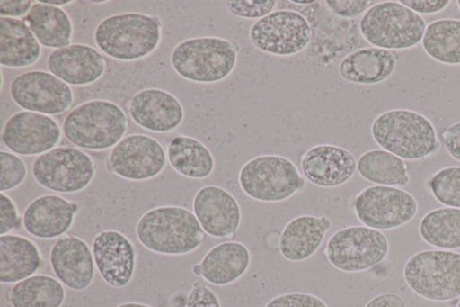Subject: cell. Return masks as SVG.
Segmentation results:
<instances>
[{
  "instance_id": "cell-6",
  "label": "cell",
  "mask_w": 460,
  "mask_h": 307,
  "mask_svg": "<svg viewBox=\"0 0 460 307\" xmlns=\"http://www.w3.org/2000/svg\"><path fill=\"white\" fill-rule=\"evenodd\" d=\"M426 27L421 15L397 1L370 6L359 23L361 34L368 43L393 51L421 42Z\"/></svg>"
},
{
  "instance_id": "cell-26",
  "label": "cell",
  "mask_w": 460,
  "mask_h": 307,
  "mask_svg": "<svg viewBox=\"0 0 460 307\" xmlns=\"http://www.w3.org/2000/svg\"><path fill=\"white\" fill-rule=\"evenodd\" d=\"M43 259L38 245L18 234L0 236V283L16 284L40 268Z\"/></svg>"
},
{
  "instance_id": "cell-42",
  "label": "cell",
  "mask_w": 460,
  "mask_h": 307,
  "mask_svg": "<svg viewBox=\"0 0 460 307\" xmlns=\"http://www.w3.org/2000/svg\"><path fill=\"white\" fill-rule=\"evenodd\" d=\"M399 2L418 14L440 12L450 3L448 0H401Z\"/></svg>"
},
{
  "instance_id": "cell-25",
  "label": "cell",
  "mask_w": 460,
  "mask_h": 307,
  "mask_svg": "<svg viewBox=\"0 0 460 307\" xmlns=\"http://www.w3.org/2000/svg\"><path fill=\"white\" fill-rule=\"evenodd\" d=\"M331 225L324 216L300 215L292 219L282 230L280 254L293 262L309 258L319 248Z\"/></svg>"
},
{
  "instance_id": "cell-15",
  "label": "cell",
  "mask_w": 460,
  "mask_h": 307,
  "mask_svg": "<svg viewBox=\"0 0 460 307\" xmlns=\"http://www.w3.org/2000/svg\"><path fill=\"white\" fill-rule=\"evenodd\" d=\"M62 129L50 116L21 111L13 114L2 131L4 146L13 153L40 156L56 148L62 138Z\"/></svg>"
},
{
  "instance_id": "cell-39",
  "label": "cell",
  "mask_w": 460,
  "mask_h": 307,
  "mask_svg": "<svg viewBox=\"0 0 460 307\" xmlns=\"http://www.w3.org/2000/svg\"><path fill=\"white\" fill-rule=\"evenodd\" d=\"M185 307H222L217 294L207 285L195 282L190 291Z\"/></svg>"
},
{
  "instance_id": "cell-30",
  "label": "cell",
  "mask_w": 460,
  "mask_h": 307,
  "mask_svg": "<svg viewBox=\"0 0 460 307\" xmlns=\"http://www.w3.org/2000/svg\"><path fill=\"white\" fill-rule=\"evenodd\" d=\"M6 299L12 307H61L66 291L56 277L39 274L13 284Z\"/></svg>"
},
{
  "instance_id": "cell-38",
  "label": "cell",
  "mask_w": 460,
  "mask_h": 307,
  "mask_svg": "<svg viewBox=\"0 0 460 307\" xmlns=\"http://www.w3.org/2000/svg\"><path fill=\"white\" fill-rule=\"evenodd\" d=\"M22 223V217L13 199L4 193L0 194V236L9 234Z\"/></svg>"
},
{
  "instance_id": "cell-49",
  "label": "cell",
  "mask_w": 460,
  "mask_h": 307,
  "mask_svg": "<svg viewBox=\"0 0 460 307\" xmlns=\"http://www.w3.org/2000/svg\"><path fill=\"white\" fill-rule=\"evenodd\" d=\"M456 307H460V300L459 302H457L456 306Z\"/></svg>"
},
{
  "instance_id": "cell-5",
  "label": "cell",
  "mask_w": 460,
  "mask_h": 307,
  "mask_svg": "<svg viewBox=\"0 0 460 307\" xmlns=\"http://www.w3.org/2000/svg\"><path fill=\"white\" fill-rule=\"evenodd\" d=\"M171 65L182 78L214 84L226 78L237 62V49L229 40L195 37L178 43L172 50Z\"/></svg>"
},
{
  "instance_id": "cell-40",
  "label": "cell",
  "mask_w": 460,
  "mask_h": 307,
  "mask_svg": "<svg viewBox=\"0 0 460 307\" xmlns=\"http://www.w3.org/2000/svg\"><path fill=\"white\" fill-rule=\"evenodd\" d=\"M368 0H327L328 8L341 17H355L367 10Z\"/></svg>"
},
{
  "instance_id": "cell-16",
  "label": "cell",
  "mask_w": 460,
  "mask_h": 307,
  "mask_svg": "<svg viewBox=\"0 0 460 307\" xmlns=\"http://www.w3.org/2000/svg\"><path fill=\"white\" fill-rule=\"evenodd\" d=\"M96 270L110 286L122 288L132 280L137 264L133 242L121 231L103 230L92 242Z\"/></svg>"
},
{
  "instance_id": "cell-44",
  "label": "cell",
  "mask_w": 460,
  "mask_h": 307,
  "mask_svg": "<svg viewBox=\"0 0 460 307\" xmlns=\"http://www.w3.org/2000/svg\"><path fill=\"white\" fill-rule=\"evenodd\" d=\"M365 307H406L403 299L394 293L378 294L369 300Z\"/></svg>"
},
{
  "instance_id": "cell-28",
  "label": "cell",
  "mask_w": 460,
  "mask_h": 307,
  "mask_svg": "<svg viewBox=\"0 0 460 307\" xmlns=\"http://www.w3.org/2000/svg\"><path fill=\"white\" fill-rule=\"evenodd\" d=\"M23 21L45 48L58 50L71 44L73 23L60 7L35 1Z\"/></svg>"
},
{
  "instance_id": "cell-43",
  "label": "cell",
  "mask_w": 460,
  "mask_h": 307,
  "mask_svg": "<svg viewBox=\"0 0 460 307\" xmlns=\"http://www.w3.org/2000/svg\"><path fill=\"white\" fill-rule=\"evenodd\" d=\"M34 3L31 0H1L0 17L18 18L27 15Z\"/></svg>"
},
{
  "instance_id": "cell-34",
  "label": "cell",
  "mask_w": 460,
  "mask_h": 307,
  "mask_svg": "<svg viewBox=\"0 0 460 307\" xmlns=\"http://www.w3.org/2000/svg\"><path fill=\"white\" fill-rule=\"evenodd\" d=\"M431 194L447 207L460 209V167H447L437 171L429 182Z\"/></svg>"
},
{
  "instance_id": "cell-14",
  "label": "cell",
  "mask_w": 460,
  "mask_h": 307,
  "mask_svg": "<svg viewBox=\"0 0 460 307\" xmlns=\"http://www.w3.org/2000/svg\"><path fill=\"white\" fill-rule=\"evenodd\" d=\"M9 90L13 101L24 111L49 116L68 111L74 102L70 86L44 70H31L18 75Z\"/></svg>"
},
{
  "instance_id": "cell-22",
  "label": "cell",
  "mask_w": 460,
  "mask_h": 307,
  "mask_svg": "<svg viewBox=\"0 0 460 307\" xmlns=\"http://www.w3.org/2000/svg\"><path fill=\"white\" fill-rule=\"evenodd\" d=\"M300 166L310 183L325 188L345 184L357 169L356 159L349 150L331 144L310 148L303 155Z\"/></svg>"
},
{
  "instance_id": "cell-21",
  "label": "cell",
  "mask_w": 460,
  "mask_h": 307,
  "mask_svg": "<svg viewBox=\"0 0 460 307\" xmlns=\"http://www.w3.org/2000/svg\"><path fill=\"white\" fill-rule=\"evenodd\" d=\"M47 67L51 74L67 85L82 86L99 80L106 70L107 62L95 48L74 43L50 52Z\"/></svg>"
},
{
  "instance_id": "cell-46",
  "label": "cell",
  "mask_w": 460,
  "mask_h": 307,
  "mask_svg": "<svg viewBox=\"0 0 460 307\" xmlns=\"http://www.w3.org/2000/svg\"><path fill=\"white\" fill-rule=\"evenodd\" d=\"M115 307H152V306L146 304V303H142V302H125L118 304Z\"/></svg>"
},
{
  "instance_id": "cell-12",
  "label": "cell",
  "mask_w": 460,
  "mask_h": 307,
  "mask_svg": "<svg viewBox=\"0 0 460 307\" xmlns=\"http://www.w3.org/2000/svg\"><path fill=\"white\" fill-rule=\"evenodd\" d=\"M311 37L308 21L292 10L273 11L257 20L249 31V39L257 50L280 57L302 51Z\"/></svg>"
},
{
  "instance_id": "cell-29",
  "label": "cell",
  "mask_w": 460,
  "mask_h": 307,
  "mask_svg": "<svg viewBox=\"0 0 460 307\" xmlns=\"http://www.w3.org/2000/svg\"><path fill=\"white\" fill-rule=\"evenodd\" d=\"M166 156L171 167L188 178H207L215 168L211 151L193 137L178 135L172 138L168 144Z\"/></svg>"
},
{
  "instance_id": "cell-9",
  "label": "cell",
  "mask_w": 460,
  "mask_h": 307,
  "mask_svg": "<svg viewBox=\"0 0 460 307\" xmlns=\"http://www.w3.org/2000/svg\"><path fill=\"white\" fill-rule=\"evenodd\" d=\"M95 160L76 147L59 146L41 154L31 164V174L42 187L59 194L84 190L96 172Z\"/></svg>"
},
{
  "instance_id": "cell-19",
  "label": "cell",
  "mask_w": 460,
  "mask_h": 307,
  "mask_svg": "<svg viewBox=\"0 0 460 307\" xmlns=\"http://www.w3.org/2000/svg\"><path fill=\"white\" fill-rule=\"evenodd\" d=\"M79 204L56 194H42L32 200L22 214L27 233L40 239H55L72 228Z\"/></svg>"
},
{
  "instance_id": "cell-4",
  "label": "cell",
  "mask_w": 460,
  "mask_h": 307,
  "mask_svg": "<svg viewBox=\"0 0 460 307\" xmlns=\"http://www.w3.org/2000/svg\"><path fill=\"white\" fill-rule=\"evenodd\" d=\"M371 134L377 145L402 159H422L439 148L431 122L407 109H393L379 114L371 124Z\"/></svg>"
},
{
  "instance_id": "cell-31",
  "label": "cell",
  "mask_w": 460,
  "mask_h": 307,
  "mask_svg": "<svg viewBox=\"0 0 460 307\" xmlns=\"http://www.w3.org/2000/svg\"><path fill=\"white\" fill-rule=\"evenodd\" d=\"M357 170L367 181L380 185L404 186L410 181L403 160L385 149L364 152L357 161Z\"/></svg>"
},
{
  "instance_id": "cell-24",
  "label": "cell",
  "mask_w": 460,
  "mask_h": 307,
  "mask_svg": "<svg viewBox=\"0 0 460 307\" xmlns=\"http://www.w3.org/2000/svg\"><path fill=\"white\" fill-rule=\"evenodd\" d=\"M398 54L385 49L367 47L346 55L339 64L340 76L351 83L374 85L387 79L394 72Z\"/></svg>"
},
{
  "instance_id": "cell-8",
  "label": "cell",
  "mask_w": 460,
  "mask_h": 307,
  "mask_svg": "<svg viewBox=\"0 0 460 307\" xmlns=\"http://www.w3.org/2000/svg\"><path fill=\"white\" fill-rule=\"evenodd\" d=\"M239 185L252 199L264 203L287 200L305 185L296 166L279 155H261L240 169Z\"/></svg>"
},
{
  "instance_id": "cell-7",
  "label": "cell",
  "mask_w": 460,
  "mask_h": 307,
  "mask_svg": "<svg viewBox=\"0 0 460 307\" xmlns=\"http://www.w3.org/2000/svg\"><path fill=\"white\" fill-rule=\"evenodd\" d=\"M403 278L417 295L433 302L460 297V253L427 249L413 254L403 266Z\"/></svg>"
},
{
  "instance_id": "cell-23",
  "label": "cell",
  "mask_w": 460,
  "mask_h": 307,
  "mask_svg": "<svg viewBox=\"0 0 460 307\" xmlns=\"http://www.w3.org/2000/svg\"><path fill=\"white\" fill-rule=\"evenodd\" d=\"M251 264V253L241 242L229 240L212 247L191 270L214 285H226L240 279Z\"/></svg>"
},
{
  "instance_id": "cell-1",
  "label": "cell",
  "mask_w": 460,
  "mask_h": 307,
  "mask_svg": "<svg viewBox=\"0 0 460 307\" xmlns=\"http://www.w3.org/2000/svg\"><path fill=\"white\" fill-rule=\"evenodd\" d=\"M205 231L195 214L178 205H162L146 211L136 225L138 242L151 252L186 255L205 239Z\"/></svg>"
},
{
  "instance_id": "cell-10",
  "label": "cell",
  "mask_w": 460,
  "mask_h": 307,
  "mask_svg": "<svg viewBox=\"0 0 460 307\" xmlns=\"http://www.w3.org/2000/svg\"><path fill=\"white\" fill-rule=\"evenodd\" d=\"M389 252V242L380 230L367 226H348L328 239V261L343 272H361L381 263Z\"/></svg>"
},
{
  "instance_id": "cell-27",
  "label": "cell",
  "mask_w": 460,
  "mask_h": 307,
  "mask_svg": "<svg viewBox=\"0 0 460 307\" xmlns=\"http://www.w3.org/2000/svg\"><path fill=\"white\" fill-rule=\"evenodd\" d=\"M41 56V45L23 20L0 17V64L22 68L35 64Z\"/></svg>"
},
{
  "instance_id": "cell-3",
  "label": "cell",
  "mask_w": 460,
  "mask_h": 307,
  "mask_svg": "<svg viewBox=\"0 0 460 307\" xmlns=\"http://www.w3.org/2000/svg\"><path fill=\"white\" fill-rule=\"evenodd\" d=\"M128 127V117L119 105L104 99H93L72 109L61 129L65 138L75 147L102 151L118 144Z\"/></svg>"
},
{
  "instance_id": "cell-36",
  "label": "cell",
  "mask_w": 460,
  "mask_h": 307,
  "mask_svg": "<svg viewBox=\"0 0 460 307\" xmlns=\"http://www.w3.org/2000/svg\"><path fill=\"white\" fill-rule=\"evenodd\" d=\"M276 3L275 0H238L226 1V6L235 16L259 20L270 14Z\"/></svg>"
},
{
  "instance_id": "cell-33",
  "label": "cell",
  "mask_w": 460,
  "mask_h": 307,
  "mask_svg": "<svg viewBox=\"0 0 460 307\" xmlns=\"http://www.w3.org/2000/svg\"><path fill=\"white\" fill-rule=\"evenodd\" d=\"M421 45L438 62L460 65V20L445 18L427 25Z\"/></svg>"
},
{
  "instance_id": "cell-35",
  "label": "cell",
  "mask_w": 460,
  "mask_h": 307,
  "mask_svg": "<svg viewBox=\"0 0 460 307\" xmlns=\"http://www.w3.org/2000/svg\"><path fill=\"white\" fill-rule=\"evenodd\" d=\"M27 166L16 154L0 151V191L5 193L20 186L27 176Z\"/></svg>"
},
{
  "instance_id": "cell-20",
  "label": "cell",
  "mask_w": 460,
  "mask_h": 307,
  "mask_svg": "<svg viewBox=\"0 0 460 307\" xmlns=\"http://www.w3.org/2000/svg\"><path fill=\"white\" fill-rule=\"evenodd\" d=\"M128 113L138 126L158 133L177 129L184 118L180 101L159 88H146L135 94L128 102Z\"/></svg>"
},
{
  "instance_id": "cell-37",
  "label": "cell",
  "mask_w": 460,
  "mask_h": 307,
  "mask_svg": "<svg viewBox=\"0 0 460 307\" xmlns=\"http://www.w3.org/2000/svg\"><path fill=\"white\" fill-rule=\"evenodd\" d=\"M264 307H328L319 297L306 293H288L274 297Z\"/></svg>"
},
{
  "instance_id": "cell-2",
  "label": "cell",
  "mask_w": 460,
  "mask_h": 307,
  "mask_svg": "<svg viewBox=\"0 0 460 307\" xmlns=\"http://www.w3.org/2000/svg\"><path fill=\"white\" fill-rule=\"evenodd\" d=\"M98 49L109 58L136 61L151 55L162 39V23L155 15L122 13L103 19L95 28Z\"/></svg>"
},
{
  "instance_id": "cell-11",
  "label": "cell",
  "mask_w": 460,
  "mask_h": 307,
  "mask_svg": "<svg viewBox=\"0 0 460 307\" xmlns=\"http://www.w3.org/2000/svg\"><path fill=\"white\" fill-rule=\"evenodd\" d=\"M358 221L377 230H388L409 222L418 211L416 199L407 191L388 185L364 188L354 201Z\"/></svg>"
},
{
  "instance_id": "cell-17",
  "label": "cell",
  "mask_w": 460,
  "mask_h": 307,
  "mask_svg": "<svg viewBox=\"0 0 460 307\" xmlns=\"http://www.w3.org/2000/svg\"><path fill=\"white\" fill-rule=\"evenodd\" d=\"M49 264L56 278L73 291H84L93 281L95 264L91 247L81 238L65 234L49 250Z\"/></svg>"
},
{
  "instance_id": "cell-45",
  "label": "cell",
  "mask_w": 460,
  "mask_h": 307,
  "mask_svg": "<svg viewBox=\"0 0 460 307\" xmlns=\"http://www.w3.org/2000/svg\"><path fill=\"white\" fill-rule=\"evenodd\" d=\"M41 3L43 4H46V5H54V6H57V7H59V6H62V5H70V4H73L74 1L70 0V1H65V0H62V1H45V0H42L40 1Z\"/></svg>"
},
{
  "instance_id": "cell-48",
  "label": "cell",
  "mask_w": 460,
  "mask_h": 307,
  "mask_svg": "<svg viewBox=\"0 0 460 307\" xmlns=\"http://www.w3.org/2000/svg\"><path fill=\"white\" fill-rule=\"evenodd\" d=\"M108 1H86L85 3H91V4H104Z\"/></svg>"
},
{
  "instance_id": "cell-47",
  "label": "cell",
  "mask_w": 460,
  "mask_h": 307,
  "mask_svg": "<svg viewBox=\"0 0 460 307\" xmlns=\"http://www.w3.org/2000/svg\"><path fill=\"white\" fill-rule=\"evenodd\" d=\"M292 2L296 3V4L308 5V4H312L314 1H292Z\"/></svg>"
},
{
  "instance_id": "cell-32",
  "label": "cell",
  "mask_w": 460,
  "mask_h": 307,
  "mask_svg": "<svg viewBox=\"0 0 460 307\" xmlns=\"http://www.w3.org/2000/svg\"><path fill=\"white\" fill-rule=\"evenodd\" d=\"M419 233L438 249L460 248V209L440 207L427 212L419 223Z\"/></svg>"
},
{
  "instance_id": "cell-41",
  "label": "cell",
  "mask_w": 460,
  "mask_h": 307,
  "mask_svg": "<svg viewBox=\"0 0 460 307\" xmlns=\"http://www.w3.org/2000/svg\"><path fill=\"white\" fill-rule=\"evenodd\" d=\"M441 138L447 153L456 160L460 161V122L448 126Z\"/></svg>"
},
{
  "instance_id": "cell-13",
  "label": "cell",
  "mask_w": 460,
  "mask_h": 307,
  "mask_svg": "<svg viewBox=\"0 0 460 307\" xmlns=\"http://www.w3.org/2000/svg\"><path fill=\"white\" fill-rule=\"evenodd\" d=\"M166 160L164 149L156 139L134 133L111 149L105 166L109 172L123 179L146 181L163 172Z\"/></svg>"
},
{
  "instance_id": "cell-50",
  "label": "cell",
  "mask_w": 460,
  "mask_h": 307,
  "mask_svg": "<svg viewBox=\"0 0 460 307\" xmlns=\"http://www.w3.org/2000/svg\"><path fill=\"white\" fill-rule=\"evenodd\" d=\"M458 7L460 9V0L457 1Z\"/></svg>"
},
{
  "instance_id": "cell-18",
  "label": "cell",
  "mask_w": 460,
  "mask_h": 307,
  "mask_svg": "<svg viewBox=\"0 0 460 307\" xmlns=\"http://www.w3.org/2000/svg\"><path fill=\"white\" fill-rule=\"evenodd\" d=\"M192 209L205 233L214 238H232L241 224L238 202L227 190L217 185L199 188L194 195Z\"/></svg>"
}]
</instances>
